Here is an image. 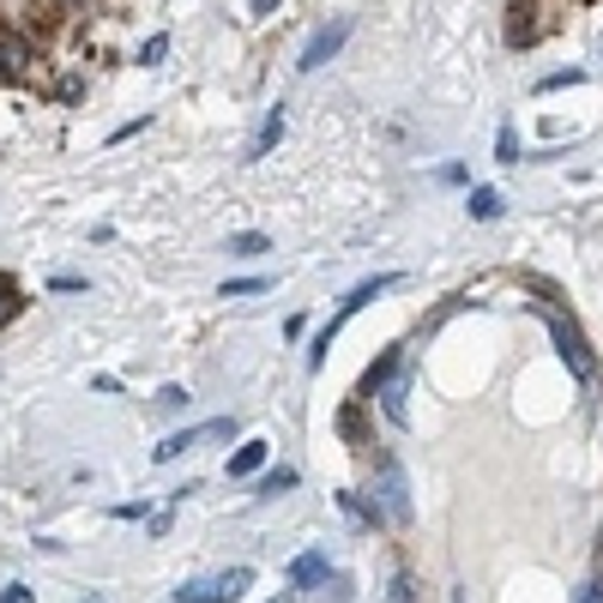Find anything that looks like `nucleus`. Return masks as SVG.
<instances>
[{
	"mask_svg": "<svg viewBox=\"0 0 603 603\" xmlns=\"http://www.w3.org/2000/svg\"><path fill=\"white\" fill-rule=\"evenodd\" d=\"M393 284H398L393 272H381V278H362V284H356L350 296L339 302V315H332L327 327L315 332V344H308V368H320V362H327V350H332V339H339V332H344V320H350V315H362L368 302H374V296H386V290H393Z\"/></svg>",
	"mask_w": 603,
	"mask_h": 603,
	"instance_id": "1",
	"label": "nucleus"
},
{
	"mask_svg": "<svg viewBox=\"0 0 603 603\" xmlns=\"http://www.w3.org/2000/svg\"><path fill=\"white\" fill-rule=\"evenodd\" d=\"M248 586H254V567H223V574H199L187 586H175V603H242Z\"/></svg>",
	"mask_w": 603,
	"mask_h": 603,
	"instance_id": "2",
	"label": "nucleus"
},
{
	"mask_svg": "<svg viewBox=\"0 0 603 603\" xmlns=\"http://www.w3.org/2000/svg\"><path fill=\"white\" fill-rule=\"evenodd\" d=\"M543 327H550V339H555V350H562V362L574 368V381H598V356H591V344H586V332H579V320L574 315H543Z\"/></svg>",
	"mask_w": 603,
	"mask_h": 603,
	"instance_id": "3",
	"label": "nucleus"
},
{
	"mask_svg": "<svg viewBox=\"0 0 603 603\" xmlns=\"http://www.w3.org/2000/svg\"><path fill=\"white\" fill-rule=\"evenodd\" d=\"M211 441H236V417H211V422H199V429H175V434H163L151 459L170 465V459H182V453H194V446H211Z\"/></svg>",
	"mask_w": 603,
	"mask_h": 603,
	"instance_id": "4",
	"label": "nucleus"
},
{
	"mask_svg": "<svg viewBox=\"0 0 603 603\" xmlns=\"http://www.w3.org/2000/svg\"><path fill=\"white\" fill-rule=\"evenodd\" d=\"M555 30V7L550 0H513V25H507V42L513 49H531Z\"/></svg>",
	"mask_w": 603,
	"mask_h": 603,
	"instance_id": "5",
	"label": "nucleus"
},
{
	"mask_svg": "<svg viewBox=\"0 0 603 603\" xmlns=\"http://www.w3.org/2000/svg\"><path fill=\"white\" fill-rule=\"evenodd\" d=\"M344 37H350V19H332V25H320L315 37H308V49H302V73H320V66H327L332 54L344 49Z\"/></svg>",
	"mask_w": 603,
	"mask_h": 603,
	"instance_id": "6",
	"label": "nucleus"
},
{
	"mask_svg": "<svg viewBox=\"0 0 603 603\" xmlns=\"http://www.w3.org/2000/svg\"><path fill=\"white\" fill-rule=\"evenodd\" d=\"M381 501H386V519H398V525L410 519V495H405V471H398V465L381 471Z\"/></svg>",
	"mask_w": 603,
	"mask_h": 603,
	"instance_id": "7",
	"label": "nucleus"
},
{
	"mask_svg": "<svg viewBox=\"0 0 603 603\" xmlns=\"http://www.w3.org/2000/svg\"><path fill=\"white\" fill-rule=\"evenodd\" d=\"M320 579H327V550H308V555L290 562V586H296V591H315Z\"/></svg>",
	"mask_w": 603,
	"mask_h": 603,
	"instance_id": "8",
	"label": "nucleus"
},
{
	"mask_svg": "<svg viewBox=\"0 0 603 603\" xmlns=\"http://www.w3.org/2000/svg\"><path fill=\"white\" fill-rule=\"evenodd\" d=\"M284 139V109H266V121H260V133H254V145H248V163H260L272 145Z\"/></svg>",
	"mask_w": 603,
	"mask_h": 603,
	"instance_id": "9",
	"label": "nucleus"
},
{
	"mask_svg": "<svg viewBox=\"0 0 603 603\" xmlns=\"http://www.w3.org/2000/svg\"><path fill=\"white\" fill-rule=\"evenodd\" d=\"M398 362H405V350H386V356H381V362L368 368V374H362V398H374V393H386V381H393V374H398Z\"/></svg>",
	"mask_w": 603,
	"mask_h": 603,
	"instance_id": "10",
	"label": "nucleus"
},
{
	"mask_svg": "<svg viewBox=\"0 0 603 603\" xmlns=\"http://www.w3.org/2000/svg\"><path fill=\"white\" fill-rule=\"evenodd\" d=\"M260 465H266V441H248V446L230 453V477H254Z\"/></svg>",
	"mask_w": 603,
	"mask_h": 603,
	"instance_id": "11",
	"label": "nucleus"
},
{
	"mask_svg": "<svg viewBox=\"0 0 603 603\" xmlns=\"http://www.w3.org/2000/svg\"><path fill=\"white\" fill-rule=\"evenodd\" d=\"M465 211H471L477 223L501 218V194H495V187H471V199H465Z\"/></svg>",
	"mask_w": 603,
	"mask_h": 603,
	"instance_id": "12",
	"label": "nucleus"
},
{
	"mask_svg": "<svg viewBox=\"0 0 603 603\" xmlns=\"http://www.w3.org/2000/svg\"><path fill=\"white\" fill-rule=\"evenodd\" d=\"M19 315H25V296H19L13 278H0V327H7V320H19Z\"/></svg>",
	"mask_w": 603,
	"mask_h": 603,
	"instance_id": "13",
	"label": "nucleus"
},
{
	"mask_svg": "<svg viewBox=\"0 0 603 603\" xmlns=\"http://www.w3.org/2000/svg\"><path fill=\"white\" fill-rule=\"evenodd\" d=\"M284 489H296V471H290V465H278V471L260 477V495H284Z\"/></svg>",
	"mask_w": 603,
	"mask_h": 603,
	"instance_id": "14",
	"label": "nucleus"
},
{
	"mask_svg": "<svg viewBox=\"0 0 603 603\" xmlns=\"http://www.w3.org/2000/svg\"><path fill=\"white\" fill-rule=\"evenodd\" d=\"M272 242L260 236V230H242V236H230V254H266Z\"/></svg>",
	"mask_w": 603,
	"mask_h": 603,
	"instance_id": "15",
	"label": "nucleus"
},
{
	"mask_svg": "<svg viewBox=\"0 0 603 603\" xmlns=\"http://www.w3.org/2000/svg\"><path fill=\"white\" fill-rule=\"evenodd\" d=\"M260 290H272V278H230L223 296H260Z\"/></svg>",
	"mask_w": 603,
	"mask_h": 603,
	"instance_id": "16",
	"label": "nucleus"
},
{
	"mask_svg": "<svg viewBox=\"0 0 603 603\" xmlns=\"http://www.w3.org/2000/svg\"><path fill=\"white\" fill-rule=\"evenodd\" d=\"M339 434H344V441H362V410H356V405L339 410Z\"/></svg>",
	"mask_w": 603,
	"mask_h": 603,
	"instance_id": "17",
	"label": "nucleus"
},
{
	"mask_svg": "<svg viewBox=\"0 0 603 603\" xmlns=\"http://www.w3.org/2000/svg\"><path fill=\"white\" fill-rule=\"evenodd\" d=\"M163 49H170V37H145V42H139V66H158Z\"/></svg>",
	"mask_w": 603,
	"mask_h": 603,
	"instance_id": "18",
	"label": "nucleus"
},
{
	"mask_svg": "<svg viewBox=\"0 0 603 603\" xmlns=\"http://www.w3.org/2000/svg\"><path fill=\"white\" fill-rule=\"evenodd\" d=\"M0 603H37V591L30 586H0Z\"/></svg>",
	"mask_w": 603,
	"mask_h": 603,
	"instance_id": "19",
	"label": "nucleus"
},
{
	"mask_svg": "<svg viewBox=\"0 0 603 603\" xmlns=\"http://www.w3.org/2000/svg\"><path fill=\"white\" fill-rule=\"evenodd\" d=\"M495 151H501V163H519V158H513V151H519V139H513V127H501V145H495Z\"/></svg>",
	"mask_w": 603,
	"mask_h": 603,
	"instance_id": "20",
	"label": "nucleus"
},
{
	"mask_svg": "<svg viewBox=\"0 0 603 603\" xmlns=\"http://www.w3.org/2000/svg\"><path fill=\"white\" fill-rule=\"evenodd\" d=\"M49 290H61V296H73V290H85V278H73V272H61Z\"/></svg>",
	"mask_w": 603,
	"mask_h": 603,
	"instance_id": "21",
	"label": "nucleus"
},
{
	"mask_svg": "<svg viewBox=\"0 0 603 603\" xmlns=\"http://www.w3.org/2000/svg\"><path fill=\"white\" fill-rule=\"evenodd\" d=\"M574 603H603V586H598V579H591V586H579Z\"/></svg>",
	"mask_w": 603,
	"mask_h": 603,
	"instance_id": "22",
	"label": "nucleus"
},
{
	"mask_svg": "<svg viewBox=\"0 0 603 603\" xmlns=\"http://www.w3.org/2000/svg\"><path fill=\"white\" fill-rule=\"evenodd\" d=\"M598 567H603V550H598Z\"/></svg>",
	"mask_w": 603,
	"mask_h": 603,
	"instance_id": "23",
	"label": "nucleus"
}]
</instances>
